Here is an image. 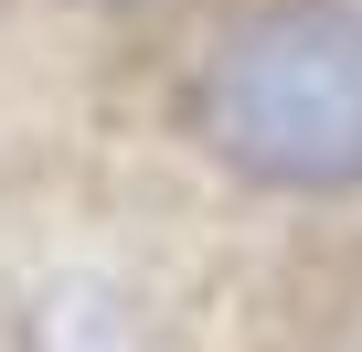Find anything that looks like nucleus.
<instances>
[{"mask_svg":"<svg viewBox=\"0 0 362 352\" xmlns=\"http://www.w3.org/2000/svg\"><path fill=\"white\" fill-rule=\"evenodd\" d=\"M0 352H362V0H0Z\"/></svg>","mask_w":362,"mask_h":352,"instance_id":"f257e3e1","label":"nucleus"}]
</instances>
